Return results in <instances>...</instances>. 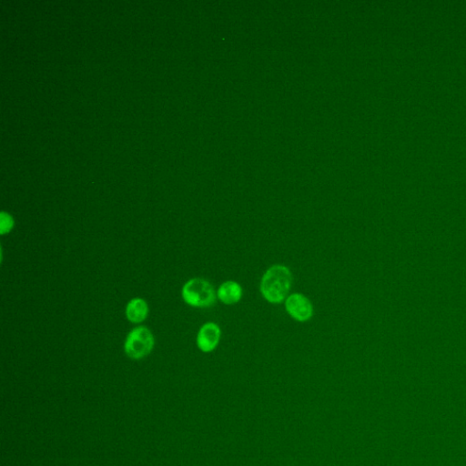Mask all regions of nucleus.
Instances as JSON below:
<instances>
[{
  "label": "nucleus",
  "instance_id": "obj_7",
  "mask_svg": "<svg viewBox=\"0 0 466 466\" xmlns=\"http://www.w3.org/2000/svg\"><path fill=\"white\" fill-rule=\"evenodd\" d=\"M149 315V305L141 298L132 299L126 307V316L129 321L140 324L145 321Z\"/></svg>",
  "mask_w": 466,
  "mask_h": 466
},
{
  "label": "nucleus",
  "instance_id": "obj_8",
  "mask_svg": "<svg viewBox=\"0 0 466 466\" xmlns=\"http://www.w3.org/2000/svg\"><path fill=\"white\" fill-rule=\"evenodd\" d=\"M14 227V220L10 214L2 213L1 220H0V233L4 235L6 233H10Z\"/></svg>",
  "mask_w": 466,
  "mask_h": 466
},
{
  "label": "nucleus",
  "instance_id": "obj_5",
  "mask_svg": "<svg viewBox=\"0 0 466 466\" xmlns=\"http://www.w3.org/2000/svg\"><path fill=\"white\" fill-rule=\"evenodd\" d=\"M222 330L218 324L207 323L203 324L197 335V346L203 352L214 351L218 346Z\"/></svg>",
  "mask_w": 466,
  "mask_h": 466
},
{
  "label": "nucleus",
  "instance_id": "obj_6",
  "mask_svg": "<svg viewBox=\"0 0 466 466\" xmlns=\"http://www.w3.org/2000/svg\"><path fill=\"white\" fill-rule=\"evenodd\" d=\"M242 293H244V290H242V288L238 282L227 281L220 285L218 292H217V296L222 304L233 305L241 301Z\"/></svg>",
  "mask_w": 466,
  "mask_h": 466
},
{
  "label": "nucleus",
  "instance_id": "obj_4",
  "mask_svg": "<svg viewBox=\"0 0 466 466\" xmlns=\"http://www.w3.org/2000/svg\"><path fill=\"white\" fill-rule=\"evenodd\" d=\"M285 308L290 317L298 321H309L313 315L312 302L301 293H293L285 300Z\"/></svg>",
  "mask_w": 466,
  "mask_h": 466
},
{
  "label": "nucleus",
  "instance_id": "obj_3",
  "mask_svg": "<svg viewBox=\"0 0 466 466\" xmlns=\"http://www.w3.org/2000/svg\"><path fill=\"white\" fill-rule=\"evenodd\" d=\"M155 340L151 330L138 326L127 336L124 351L129 358L138 360L148 357L154 348Z\"/></svg>",
  "mask_w": 466,
  "mask_h": 466
},
{
  "label": "nucleus",
  "instance_id": "obj_2",
  "mask_svg": "<svg viewBox=\"0 0 466 466\" xmlns=\"http://www.w3.org/2000/svg\"><path fill=\"white\" fill-rule=\"evenodd\" d=\"M182 295L186 304L195 308L213 306L217 297L213 284L202 278L191 279L186 282Z\"/></svg>",
  "mask_w": 466,
  "mask_h": 466
},
{
  "label": "nucleus",
  "instance_id": "obj_1",
  "mask_svg": "<svg viewBox=\"0 0 466 466\" xmlns=\"http://www.w3.org/2000/svg\"><path fill=\"white\" fill-rule=\"evenodd\" d=\"M293 284V275L289 268L276 264L270 267L262 276L260 290L265 300L278 304L286 300Z\"/></svg>",
  "mask_w": 466,
  "mask_h": 466
}]
</instances>
